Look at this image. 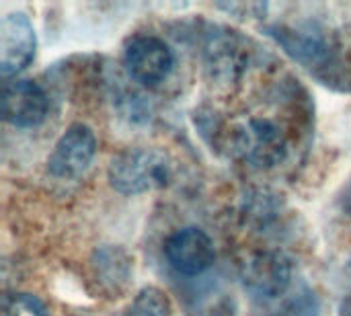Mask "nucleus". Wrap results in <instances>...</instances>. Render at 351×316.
Masks as SVG:
<instances>
[{
    "label": "nucleus",
    "mask_w": 351,
    "mask_h": 316,
    "mask_svg": "<svg viewBox=\"0 0 351 316\" xmlns=\"http://www.w3.org/2000/svg\"><path fill=\"white\" fill-rule=\"evenodd\" d=\"M123 66L136 82L144 86H158L173 72L175 56L160 37L136 35L128 39L123 47Z\"/></svg>",
    "instance_id": "nucleus-3"
},
{
    "label": "nucleus",
    "mask_w": 351,
    "mask_h": 316,
    "mask_svg": "<svg viewBox=\"0 0 351 316\" xmlns=\"http://www.w3.org/2000/svg\"><path fill=\"white\" fill-rule=\"evenodd\" d=\"M130 316H175V311L169 296L162 290L148 286L140 290L138 296L134 298L130 306Z\"/></svg>",
    "instance_id": "nucleus-9"
},
{
    "label": "nucleus",
    "mask_w": 351,
    "mask_h": 316,
    "mask_svg": "<svg viewBox=\"0 0 351 316\" xmlns=\"http://www.w3.org/2000/svg\"><path fill=\"white\" fill-rule=\"evenodd\" d=\"M228 144L241 160L257 169L278 167L290 150L288 134L267 115H249L237 121L228 132Z\"/></svg>",
    "instance_id": "nucleus-1"
},
{
    "label": "nucleus",
    "mask_w": 351,
    "mask_h": 316,
    "mask_svg": "<svg viewBox=\"0 0 351 316\" xmlns=\"http://www.w3.org/2000/svg\"><path fill=\"white\" fill-rule=\"evenodd\" d=\"M37 37L31 19L21 12H6L0 21V74L10 80L35 58Z\"/></svg>",
    "instance_id": "nucleus-4"
},
{
    "label": "nucleus",
    "mask_w": 351,
    "mask_h": 316,
    "mask_svg": "<svg viewBox=\"0 0 351 316\" xmlns=\"http://www.w3.org/2000/svg\"><path fill=\"white\" fill-rule=\"evenodd\" d=\"M97 154V138L93 130L84 123H72L56 142L47 169L58 179H76L93 162Z\"/></svg>",
    "instance_id": "nucleus-6"
},
{
    "label": "nucleus",
    "mask_w": 351,
    "mask_h": 316,
    "mask_svg": "<svg viewBox=\"0 0 351 316\" xmlns=\"http://www.w3.org/2000/svg\"><path fill=\"white\" fill-rule=\"evenodd\" d=\"M107 177L115 191L142 195L167 187L173 179V165L156 148H128L111 160Z\"/></svg>",
    "instance_id": "nucleus-2"
},
{
    "label": "nucleus",
    "mask_w": 351,
    "mask_h": 316,
    "mask_svg": "<svg viewBox=\"0 0 351 316\" xmlns=\"http://www.w3.org/2000/svg\"><path fill=\"white\" fill-rule=\"evenodd\" d=\"M2 316H47V311L35 296L14 292L4 296Z\"/></svg>",
    "instance_id": "nucleus-10"
},
{
    "label": "nucleus",
    "mask_w": 351,
    "mask_h": 316,
    "mask_svg": "<svg viewBox=\"0 0 351 316\" xmlns=\"http://www.w3.org/2000/svg\"><path fill=\"white\" fill-rule=\"evenodd\" d=\"M245 288L265 300L286 294L292 284V263L280 251H259L243 263L241 271Z\"/></svg>",
    "instance_id": "nucleus-5"
},
{
    "label": "nucleus",
    "mask_w": 351,
    "mask_h": 316,
    "mask_svg": "<svg viewBox=\"0 0 351 316\" xmlns=\"http://www.w3.org/2000/svg\"><path fill=\"white\" fill-rule=\"evenodd\" d=\"M165 257L169 265L181 276H199L216 261L212 239L195 226L173 232L165 243Z\"/></svg>",
    "instance_id": "nucleus-7"
},
{
    "label": "nucleus",
    "mask_w": 351,
    "mask_h": 316,
    "mask_svg": "<svg viewBox=\"0 0 351 316\" xmlns=\"http://www.w3.org/2000/svg\"><path fill=\"white\" fill-rule=\"evenodd\" d=\"M49 99L45 90L25 78L6 80L2 86V117L14 127H35L45 121Z\"/></svg>",
    "instance_id": "nucleus-8"
}]
</instances>
